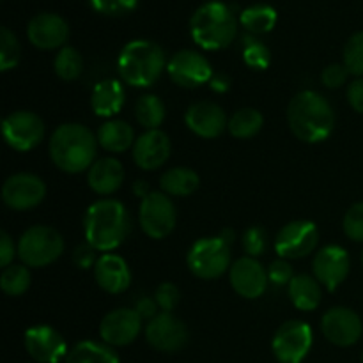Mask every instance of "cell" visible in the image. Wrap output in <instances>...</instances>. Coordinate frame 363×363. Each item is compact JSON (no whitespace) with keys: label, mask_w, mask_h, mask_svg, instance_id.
<instances>
[{"label":"cell","mask_w":363,"mask_h":363,"mask_svg":"<svg viewBox=\"0 0 363 363\" xmlns=\"http://www.w3.org/2000/svg\"><path fill=\"white\" fill-rule=\"evenodd\" d=\"M289 128L300 140L319 144L332 135L335 126V112L319 92L301 91L291 99L287 108Z\"/></svg>","instance_id":"cell-1"},{"label":"cell","mask_w":363,"mask_h":363,"mask_svg":"<svg viewBox=\"0 0 363 363\" xmlns=\"http://www.w3.org/2000/svg\"><path fill=\"white\" fill-rule=\"evenodd\" d=\"M98 152V137L82 124H62L50 138V158L57 169L67 174H80L91 169Z\"/></svg>","instance_id":"cell-2"},{"label":"cell","mask_w":363,"mask_h":363,"mask_svg":"<svg viewBox=\"0 0 363 363\" xmlns=\"http://www.w3.org/2000/svg\"><path fill=\"white\" fill-rule=\"evenodd\" d=\"M85 238L99 252L116 250L130 233V215L119 201L103 199L85 213Z\"/></svg>","instance_id":"cell-3"},{"label":"cell","mask_w":363,"mask_h":363,"mask_svg":"<svg viewBox=\"0 0 363 363\" xmlns=\"http://www.w3.org/2000/svg\"><path fill=\"white\" fill-rule=\"evenodd\" d=\"M190 34L204 50L227 48L238 35V20L227 4L213 0L195 11L190 20Z\"/></svg>","instance_id":"cell-4"},{"label":"cell","mask_w":363,"mask_h":363,"mask_svg":"<svg viewBox=\"0 0 363 363\" xmlns=\"http://www.w3.org/2000/svg\"><path fill=\"white\" fill-rule=\"evenodd\" d=\"M165 66V52L162 46L145 39L128 43L117 60L121 78L133 87L152 85L163 73Z\"/></svg>","instance_id":"cell-5"},{"label":"cell","mask_w":363,"mask_h":363,"mask_svg":"<svg viewBox=\"0 0 363 363\" xmlns=\"http://www.w3.org/2000/svg\"><path fill=\"white\" fill-rule=\"evenodd\" d=\"M16 252L25 266L45 268L62 255L64 240L53 227L34 225L21 234Z\"/></svg>","instance_id":"cell-6"},{"label":"cell","mask_w":363,"mask_h":363,"mask_svg":"<svg viewBox=\"0 0 363 363\" xmlns=\"http://www.w3.org/2000/svg\"><path fill=\"white\" fill-rule=\"evenodd\" d=\"M230 262V243L222 236L204 238L194 243L186 257V264L195 277L202 280L218 279L227 272Z\"/></svg>","instance_id":"cell-7"},{"label":"cell","mask_w":363,"mask_h":363,"mask_svg":"<svg viewBox=\"0 0 363 363\" xmlns=\"http://www.w3.org/2000/svg\"><path fill=\"white\" fill-rule=\"evenodd\" d=\"M140 227L152 240H163L176 227V208L169 195L162 191H151L140 202Z\"/></svg>","instance_id":"cell-8"},{"label":"cell","mask_w":363,"mask_h":363,"mask_svg":"<svg viewBox=\"0 0 363 363\" xmlns=\"http://www.w3.org/2000/svg\"><path fill=\"white\" fill-rule=\"evenodd\" d=\"M312 328L303 321H287L273 337V353L280 363H301L312 347Z\"/></svg>","instance_id":"cell-9"},{"label":"cell","mask_w":363,"mask_h":363,"mask_svg":"<svg viewBox=\"0 0 363 363\" xmlns=\"http://www.w3.org/2000/svg\"><path fill=\"white\" fill-rule=\"evenodd\" d=\"M2 133L7 145L16 151H30L41 144L45 137V123L38 113L20 110L4 119Z\"/></svg>","instance_id":"cell-10"},{"label":"cell","mask_w":363,"mask_h":363,"mask_svg":"<svg viewBox=\"0 0 363 363\" xmlns=\"http://www.w3.org/2000/svg\"><path fill=\"white\" fill-rule=\"evenodd\" d=\"M170 80L184 89H195L209 84L213 78V67L204 55L194 50H181L167 64Z\"/></svg>","instance_id":"cell-11"},{"label":"cell","mask_w":363,"mask_h":363,"mask_svg":"<svg viewBox=\"0 0 363 363\" xmlns=\"http://www.w3.org/2000/svg\"><path fill=\"white\" fill-rule=\"evenodd\" d=\"M319 233L314 222L296 220L279 230L275 238V250L282 259H300L318 247Z\"/></svg>","instance_id":"cell-12"},{"label":"cell","mask_w":363,"mask_h":363,"mask_svg":"<svg viewBox=\"0 0 363 363\" xmlns=\"http://www.w3.org/2000/svg\"><path fill=\"white\" fill-rule=\"evenodd\" d=\"M45 181L34 174H14L2 186V201L14 211H27L35 208L45 201Z\"/></svg>","instance_id":"cell-13"},{"label":"cell","mask_w":363,"mask_h":363,"mask_svg":"<svg viewBox=\"0 0 363 363\" xmlns=\"http://www.w3.org/2000/svg\"><path fill=\"white\" fill-rule=\"evenodd\" d=\"M145 339L162 353H176L188 342V330L172 312H160L145 326Z\"/></svg>","instance_id":"cell-14"},{"label":"cell","mask_w":363,"mask_h":363,"mask_svg":"<svg viewBox=\"0 0 363 363\" xmlns=\"http://www.w3.org/2000/svg\"><path fill=\"white\" fill-rule=\"evenodd\" d=\"M321 330L330 342L340 347H347L360 340L363 326L362 319L351 308L335 307L330 308L323 315Z\"/></svg>","instance_id":"cell-15"},{"label":"cell","mask_w":363,"mask_h":363,"mask_svg":"<svg viewBox=\"0 0 363 363\" xmlns=\"http://www.w3.org/2000/svg\"><path fill=\"white\" fill-rule=\"evenodd\" d=\"M142 318L135 308H117L108 312L99 325V335L108 346H128L138 337Z\"/></svg>","instance_id":"cell-16"},{"label":"cell","mask_w":363,"mask_h":363,"mask_svg":"<svg viewBox=\"0 0 363 363\" xmlns=\"http://www.w3.org/2000/svg\"><path fill=\"white\" fill-rule=\"evenodd\" d=\"M350 266V255L344 248L337 247V245L321 248L315 254L314 262H312L315 280L323 284L328 291H335L346 280Z\"/></svg>","instance_id":"cell-17"},{"label":"cell","mask_w":363,"mask_h":363,"mask_svg":"<svg viewBox=\"0 0 363 363\" xmlns=\"http://www.w3.org/2000/svg\"><path fill=\"white\" fill-rule=\"evenodd\" d=\"M25 350L39 363H57L67 357L66 340L52 326H34L25 332Z\"/></svg>","instance_id":"cell-18"},{"label":"cell","mask_w":363,"mask_h":363,"mask_svg":"<svg viewBox=\"0 0 363 363\" xmlns=\"http://www.w3.org/2000/svg\"><path fill=\"white\" fill-rule=\"evenodd\" d=\"M230 286L240 296L255 300L264 294L268 287V269L262 268L261 262L254 257H241L230 268Z\"/></svg>","instance_id":"cell-19"},{"label":"cell","mask_w":363,"mask_h":363,"mask_svg":"<svg viewBox=\"0 0 363 363\" xmlns=\"http://www.w3.org/2000/svg\"><path fill=\"white\" fill-rule=\"evenodd\" d=\"M28 41L41 50L60 48L69 38V27L59 14L41 13L35 14L27 27Z\"/></svg>","instance_id":"cell-20"},{"label":"cell","mask_w":363,"mask_h":363,"mask_svg":"<svg viewBox=\"0 0 363 363\" xmlns=\"http://www.w3.org/2000/svg\"><path fill=\"white\" fill-rule=\"evenodd\" d=\"M186 126L202 138H216L223 133L229 121L222 106L213 101H199L188 108Z\"/></svg>","instance_id":"cell-21"},{"label":"cell","mask_w":363,"mask_h":363,"mask_svg":"<svg viewBox=\"0 0 363 363\" xmlns=\"http://www.w3.org/2000/svg\"><path fill=\"white\" fill-rule=\"evenodd\" d=\"M170 156V140L162 130H149L135 140L133 160L140 169L155 170L167 163Z\"/></svg>","instance_id":"cell-22"},{"label":"cell","mask_w":363,"mask_h":363,"mask_svg":"<svg viewBox=\"0 0 363 363\" xmlns=\"http://www.w3.org/2000/svg\"><path fill=\"white\" fill-rule=\"evenodd\" d=\"M94 279L103 291L110 294H121L130 287L131 272L128 262L121 255L105 254L94 266Z\"/></svg>","instance_id":"cell-23"},{"label":"cell","mask_w":363,"mask_h":363,"mask_svg":"<svg viewBox=\"0 0 363 363\" xmlns=\"http://www.w3.org/2000/svg\"><path fill=\"white\" fill-rule=\"evenodd\" d=\"M89 186L98 195H110L121 188L124 181V167L119 160L105 156L92 163L87 174Z\"/></svg>","instance_id":"cell-24"},{"label":"cell","mask_w":363,"mask_h":363,"mask_svg":"<svg viewBox=\"0 0 363 363\" xmlns=\"http://www.w3.org/2000/svg\"><path fill=\"white\" fill-rule=\"evenodd\" d=\"M91 105L96 116L112 117L124 105V89L117 80H103L94 87Z\"/></svg>","instance_id":"cell-25"},{"label":"cell","mask_w":363,"mask_h":363,"mask_svg":"<svg viewBox=\"0 0 363 363\" xmlns=\"http://www.w3.org/2000/svg\"><path fill=\"white\" fill-rule=\"evenodd\" d=\"M321 286L311 275H294L289 282V298L300 311H315L321 303Z\"/></svg>","instance_id":"cell-26"},{"label":"cell","mask_w":363,"mask_h":363,"mask_svg":"<svg viewBox=\"0 0 363 363\" xmlns=\"http://www.w3.org/2000/svg\"><path fill=\"white\" fill-rule=\"evenodd\" d=\"M98 144L108 152H124L135 144V133L124 121H108L99 128Z\"/></svg>","instance_id":"cell-27"},{"label":"cell","mask_w":363,"mask_h":363,"mask_svg":"<svg viewBox=\"0 0 363 363\" xmlns=\"http://www.w3.org/2000/svg\"><path fill=\"white\" fill-rule=\"evenodd\" d=\"M199 184H201L199 174L186 167H176V169L167 170L160 179L162 190L172 197H188V195L195 194Z\"/></svg>","instance_id":"cell-28"},{"label":"cell","mask_w":363,"mask_h":363,"mask_svg":"<svg viewBox=\"0 0 363 363\" xmlns=\"http://www.w3.org/2000/svg\"><path fill=\"white\" fill-rule=\"evenodd\" d=\"M66 363H119V357L108 344L85 340L67 353Z\"/></svg>","instance_id":"cell-29"},{"label":"cell","mask_w":363,"mask_h":363,"mask_svg":"<svg viewBox=\"0 0 363 363\" xmlns=\"http://www.w3.org/2000/svg\"><path fill=\"white\" fill-rule=\"evenodd\" d=\"M240 21L245 30L250 32L252 35L266 34V32H272L275 28L277 11L266 4H257V6L247 7L241 13Z\"/></svg>","instance_id":"cell-30"},{"label":"cell","mask_w":363,"mask_h":363,"mask_svg":"<svg viewBox=\"0 0 363 363\" xmlns=\"http://www.w3.org/2000/svg\"><path fill=\"white\" fill-rule=\"evenodd\" d=\"M135 116L145 130H158L165 119V105L155 94H145L135 103Z\"/></svg>","instance_id":"cell-31"},{"label":"cell","mask_w":363,"mask_h":363,"mask_svg":"<svg viewBox=\"0 0 363 363\" xmlns=\"http://www.w3.org/2000/svg\"><path fill=\"white\" fill-rule=\"evenodd\" d=\"M264 119H262L261 112L255 108H241L238 112L233 113V117L229 119V128L230 135L241 140H247V138L255 137V135L261 131Z\"/></svg>","instance_id":"cell-32"},{"label":"cell","mask_w":363,"mask_h":363,"mask_svg":"<svg viewBox=\"0 0 363 363\" xmlns=\"http://www.w3.org/2000/svg\"><path fill=\"white\" fill-rule=\"evenodd\" d=\"M0 287L7 296H21L30 287V272L25 266H7L0 275Z\"/></svg>","instance_id":"cell-33"},{"label":"cell","mask_w":363,"mask_h":363,"mask_svg":"<svg viewBox=\"0 0 363 363\" xmlns=\"http://www.w3.org/2000/svg\"><path fill=\"white\" fill-rule=\"evenodd\" d=\"M53 67H55L57 77H60L62 80H77L82 74V69H84V59H82V55L74 48L64 46V48L57 53Z\"/></svg>","instance_id":"cell-34"},{"label":"cell","mask_w":363,"mask_h":363,"mask_svg":"<svg viewBox=\"0 0 363 363\" xmlns=\"http://www.w3.org/2000/svg\"><path fill=\"white\" fill-rule=\"evenodd\" d=\"M21 48L16 35L9 28H0V69L9 71L20 62Z\"/></svg>","instance_id":"cell-35"},{"label":"cell","mask_w":363,"mask_h":363,"mask_svg":"<svg viewBox=\"0 0 363 363\" xmlns=\"http://www.w3.org/2000/svg\"><path fill=\"white\" fill-rule=\"evenodd\" d=\"M243 59L247 62V66H250L252 69H266L272 62V55H269V50L264 43L257 41L254 35H247L245 38V48H243Z\"/></svg>","instance_id":"cell-36"},{"label":"cell","mask_w":363,"mask_h":363,"mask_svg":"<svg viewBox=\"0 0 363 363\" xmlns=\"http://www.w3.org/2000/svg\"><path fill=\"white\" fill-rule=\"evenodd\" d=\"M344 66L351 74L363 77V32H357L344 46Z\"/></svg>","instance_id":"cell-37"},{"label":"cell","mask_w":363,"mask_h":363,"mask_svg":"<svg viewBox=\"0 0 363 363\" xmlns=\"http://www.w3.org/2000/svg\"><path fill=\"white\" fill-rule=\"evenodd\" d=\"M268 248V236H266V230L262 227H250V229L245 230L243 234V250L247 252L248 257H259L262 255Z\"/></svg>","instance_id":"cell-38"},{"label":"cell","mask_w":363,"mask_h":363,"mask_svg":"<svg viewBox=\"0 0 363 363\" xmlns=\"http://www.w3.org/2000/svg\"><path fill=\"white\" fill-rule=\"evenodd\" d=\"M342 225L350 240L363 241V202H358L347 209Z\"/></svg>","instance_id":"cell-39"},{"label":"cell","mask_w":363,"mask_h":363,"mask_svg":"<svg viewBox=\"0 0 363 363\" xmlns=\"http://www.w3.org/2000/svg\"><path fill=\"white\" fill-rule=\"evenodd\" d=\"M138 0H91V6L106 16H123L137 7Z\"/></svg>","instance_id":"cell-40"},{"label":"cell","mask_w":363,"mask_h":363,"mask_svg":"<svg viewBox=\"0 0 363 363\" xmlns=\"http://www.w3.org/2000/svg\"><path fill=\"white\" fill-rule=\"evenodd\" d=\"M155 300L163 312H172L174 308L177 307V303H179L181 293L174 284L163 282L162 286H158V289H156Z\"/></svg>","instance_id":"cell-41"},{"label":"cell","mask_w":363,"mask_h":363,"mask_svg":"<svg viewBox=\"0 0 363 363\" xmlns=\"http://www.w3.org/2000/svg\"><path fill=\"white\" fill-rule=\"evenodd\" d=\"M347 77H350V71H347L344 64H330L321 73L323 84L330 89H337L346 84Z\"/></svg>","instance_id":"cell-42"},{"label":"cell","mask_w":363,"mask_h":363,"mask_svg":"<svg viewBox=\"0 0 363 363\" xmlns=\"http://www.w3.org/2000/svg\"><path fill=\"white\" fill-rule=\"evenodd\" d=\"M293 268H291L289 262L286 259H279V261H273L268 268V279L269 282L275 284V286H284V284H289L293 280Z\"/></svg>","instance_id":"cell-43"},{"label":"cell","mask_w":363,"mask_h":363,"mask_svg":"<svg viewBox=\"0 0 363 363\" xmlns=\"http://www.w3.org/2000/svg\"><path fill=\"white\" fill-rule=\"evenodd\" d=\"M73 262L78 266V268L85 269L91 268V266H96L98 259H96V248L91 247V245H80V247L74 250L73 254Z\"/></svg>","instance_id":"cell-44"},{"label":"cell","mask_w":363,"mask_h":363,"mask_svg":"<svg viewBox=\"0 0 363 363\" xmlns=\"http://www.w3.org/2000/svg\"><path fill=\"white\" fill-rule=\"evenodd\" d=\"M347 101L353 106L354 112L363 113V78L351 82L347 87Z\"/></svg>","instance_id":"cell-45"},{"label":"cell","mask_w":363,"mask_h":363,"mask_svg":"<svg viewBox=\"0 0 363 363\" xmlns=\"http://www.w3.org/2000/svg\"><path fill=\"white\" fill-rule=\"evenodd\" d=\"M14 259V243L7 233H0V266L7 268Z\"/></svg>","instance_id":"cell-46"},{"label":"cell","mask_w":363,"mask_h":363,"mask_svg":"<svg viewBox=\"0 0 363 363\" xmlns=\"http://www.w3.org/2000/svg\"><path fill=\"white\" fill-rule=\"evenodd\" d=\"M156 307H158V303H156L155 298H142V300L137 301V307H135V311H137V314L140 315L142 319H152L156 318Z\"/></svg>","instance_id":"cell-47"},{"label":"cell","mask_w":363,"mask_h":363,"mask_svg":"<svg viewBox=\"0 0 363 363\" xmlns=\"http://www.w3.org/2000/svg\"><path fill=\"white\" fill-rule=\"evenodd\" d=\"M209 85H211L213 91L223 92V91H227V89H229V78H227L225 74H213Z\"/></svg>","instance_id":"cell-48"},{"label":"cell","mask_w":363,"mask_h":363,"mask_svg":"<svg viewBox=\"0 0 363 363\" xmlns=\"http://www.w3.org/2000/svg\"><path fill=\"white\" fill-rule=\"evenodd\" d=\"M133 190H135V194H137L138 197H142V199H145L149 194H151V191H149V188H147V184H145L144 181H137V183H135Z\"/></svg>","instance_id":"cell-49"},{"label":"cell","mask_w":363,"mask_h":363,"mask_svg":"<svg viewBox=\"0 0 363 363\" xmlns=\"http://www.w3.org/2000/svg\"><path fill=\"white\" fill-rule=\"evenodd\" d=\"M362 363H363V354H362Z\"/></svg>","instance_id":"cell-50"},{"label":"cell","mask_w":363,"mask_h":363,"mask_svg":"<svg viewBox=\"0 0 363 363\" xmlns=\"http://www.w3.org/2000/svg\"><path fill=\"white\" fill-rule=\"evenodd\" d=\"M362 262H363V254H362Z\"/></svg>","instance_id":"cell-51"}]
</instances>
